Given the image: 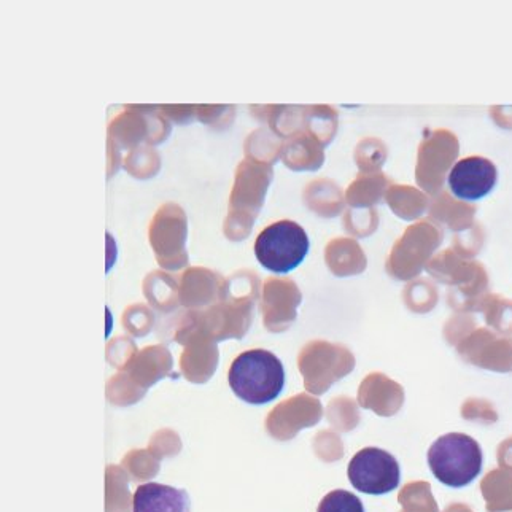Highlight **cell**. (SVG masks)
I'll return each mask as SVG.
<instances>
[{"instance_id":"8992f818","label":"cell","mask_w":512,"mask_h":512,"mask_svg":"<svg viewBox=\"0 0 512 512\" xmlns=\"http://www.w3.org/2000/svg\"><path fill=\"white\" fill-rule=\"evenodd\" d=\"M132 512H191V501L187 490L148 482L134 493Z\"/></svg>"},{"instance_id":"ba28073f","label":"cell","mask_w":512,"mask_h":512,"mask_svg":"<svg viewBox=\"0 0 512 512\" xmlns=\"http://www.w3.org/2000/svg\"><path fill=\"white\" fill-rule=\"evenodd\" d=\"M400 501L411 512H436L425 484L408 485L401 493Z\"/></svg>"},{"instance_id":"5b68a950","label":"cell","mask_w":512,"mask_h":512,"mask_svg":"<svg viewBox=\"0 0 512 512\" xmlns=\"http://www.w3.org/2000/svg\"><path fill=\"white\" fill-rule=\"evenodd\" d=\"M497 166L482 156H471L465 160L458 161L450 171V191L458 199L465 201H476L484 198L495 187L497 183Z\"/></svg>"},{"instance_id":"277c9868","label":"cell","mask_w":512,"mask_h":512,"mask_svg":"<svg viewBox=\"0 0 512 512\" xmlns=\"http://www.w3.org/2000/svg\"><path fill=\"white\" fill-rule=\"evenodd\" d=\"M350 484L366 495H385L400 485V465L387 450L366 447L353 455L347 468Z\"/></svg>"},{"instance_id":"52a82bcc","label":"cell","mask_w":512,"mask_h":512,"mask_svg":"<svg viewBox=\"0 0 512 512\" xmlns=\"http://www.w3.org/2000/svg\"><path fill=\"white\" fill-rule=\"evenodd\" d=\"M317 512H365L360 498L347 490H333L320 501Z\"/></svg>"},{"instance_id":"3957f363","label":"cell","mask_w":512,"mask_h":512,"mask_svg":"<svg viewBox=\"0 0 512 512\" xmlns=\"http://www.w3.org/2000/svg\"><path fill=\"white\" fill-rule=\"evenodd\" d=\"M309 245V237L298 223L282 220L264 228L256 237V260L274 274H288L303 263Z\"/></svg>"},{"instance_id":"6da1fadb","label":"cell","mask_w":512,"mask_h":512,"mask_svg":"<svg viewBox=\"0 0 512 512\" xmlns=\"http://www.w3.org/2000/svg\"><path fill=\"white\" fill-rule=\"evenodd\" d=\"M228 382L239 400L253 406L268 404L284 390V365L268 350H249L233 361Z\"/></svg>"},{"instance_id":"7a4b0ae2","label":"cell","mask_w":512,"mask_h":512,"mask_svg":"<svg viewBox=\"0 0 512 512\" xmlns=\"http://www.w3.org/2000/svg\"><path fill=\"white\" fill-rule=\"evenodd\" d=\"M482 450L476 439L463 433H449L436 439L428 450V465L441 484L462 489L482 471Z\"/></svg>"}]
</instances>
